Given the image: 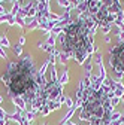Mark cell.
Wrapping results in <instances>:
<instances>
[{"label":"cell","instance_id":"1","mask_svg":"<svg viewBox=\"0 0 124 125\" xmlns=\"http://www.w3.org/2000/svg\"><path fill=\"white\" fill-rule=\"evenodd\" d=\"M5 83L9 86L13 95H25L32 92L36 86L33 67L28 62V60H23L17 64H12L3 76Z\"/></svg>","mask_w":124,"mask_h":125},{"label":"cell","instance_id":"2","mask_svg":"<svg viewBox=\"0 0 124 125\" xmlns=\"http://www.w3.org/2000/svg\"><path fill=\"white\" fill-rule=\"evenodd\" d=\"M60 42L63 49L75 55L79 62H82L84 55L91 51V48H88V28L87 24H84L82 21L69 24L63 31V34L60 36Z\"/></svg>","mask_w":124,"mask_h":125},{"label":"cell","instance_id":"3","mask_svg":"<svg viewBox=\"0 0 124 125\" xmlns=\"http://www.w3.org/2000/svg\"><path fill=\"white\" fill-rule=\"evenodd\" d=\"M108 100L103 91H87V98L82 109V119L91 122V125H106V118L109 113Z\"/></svg>","mask_w":124,"mask_h":125},{"label":"cell","instance_id":"4","mask_svg":"<svg viewBox=\"0 0 124 125\" xmlns=\"http://www.w3.org/2000/svg\"><path fill=\"white\" fill-rule=\"evenodd\" d=\"M109 64L115 73L124 74V42L118 43L114 49H111Z\"/></svg>","mask_w":124,"mask_h":125}]
</instances>
